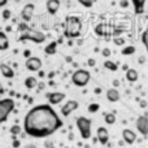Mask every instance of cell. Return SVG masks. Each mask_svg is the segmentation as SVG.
I'll return each instance as SVG.
<instances>
[{
	"label": "cell",
	"instance_id": "obj_1",
	"mask_svg": "<svg viewBox=\"0 0 148 148\" xmlns=\"http://www.w3.org/2000/svg\"><path fill=\"white\" fill-rule=\"evenodd\" d=\"M62 120L49 104L31 108L23 118V131L31 138L42 139L62 127Z\"/></svg>",
	"mask_w": 148,
	"mask_h": 148
},
{
	"label": "cell",
	"instance_id": "obj_2",
	"mask_svg": "<svg viewBox=\"0 0 148 148\" xmlns=\"http://www.w3.org/2000/svg\"><path fill=\"white\" fill-rule=\"evenodd\" d=\"M82 33V21L75 16H68L65 18V30L64 35L66 38H78Z\"/></svg>",
	"mask_w": 148,
	"mask_h": 148
},
{
	"label": "cell",
	"instance_id": "obj_3",
	"mask_svg": "<svg viewBox=\"0 0 148 148\" xmlns=\"http://www.w3.org/2000/svg\"><path fill=\"white\" fill-rule=\"evenodd\" d=\"M20 40H30L33 43H43L46 40V34L43 31H39L36 29H31V27H27L23 33H21L20 35Z\"/></svg>",
	"mask_w": 148,
	"mask_h": 148
},
{
	"label": "cell",
	"instance_id": "obj_4",
	"mask_svg": "<svg viewBox=\"0 0 148 148\" xmlns=\"http://www.w3.org/2000/svg\"><path fill=\"white\" fill-rule=\"evenodd\" d=\"M14 100L7 97V99H0V125L7 122L9 116L14 110Z\"/></svg>",
	"mask_w": 148,
	"mask_h": 148
},
{
	"label": "cell",
	"instance_id": "obj_5",
	"mask_svg": "<svg viewBox=\"0 0 148 148\" xmlns=\"http://www.w3.org/2000/svg\"><path fill=\"white\" fill-rule=\"evenodd\" d=\"M75 125H77V129H78L79 134H81L82 139H90L91 138V120L87 117H81L77 118L75 121Z\"/></svg>",
	"mask_w": 148,
	"mask_h": 148
},
{
	"label": "cell",
	"instance_id": "obj_6",
	"mask_svg": "<svg viewBox=\"0 0 148 148\" xmlns=\"http://www.w3.org/2000/svg\"><path fill=\"white\" fill-rule=\"evenodd\" d=\"M91 79V73L86 69H78L72 74V82L77 87H84Z\"/></svg>",
	"mask_w": 148,
	"mask_h": 148
},
{
	"label": "cell",
	"instance_id": "obj_7",
	"mask_svg": "<svg viewBox=\"0 0 148 148\" xmlns=\"http://www.w3.org/2000/svg\"><path fill=\"white\" fill-rule=\"evenodd\" d=\"M42 65H43L42 60L39 59V57H36V56L29 57V59L26 60V62H25L26 69L30 70V72H39V70L42 69Z\"/></svg>",
	"mask_w": 148,
	"mask_h": 148
},
{
	"label": "cell",
	"instance_id": "obj_8",
	"mask_svg": "<svg viewBox=\"0 0 148 148\" xmlns=\"http://www.w3.org/2000/svg\"><path fill=\"white\" fill-rule=\"evenodd\" d=\"M78 107H79L78 101H75V100H68V101L61 107V110H60V112H61V114L64 116V117H68V116L72 114L75 109H78Z\"/></svg>",
	"mask_w": 148,
	"mask_h": 148
},
{
	"label": "cell",
	"instance_id": "obj_9",
	"mask_svg": "<svg viewBox=\"0 0 148 148\" xmlns=\"http://www.w3.org/2000/svg\"><path fill=\"white\" fill-rule=\"evenodd\" d=\"M136 130L142 134V135H148V117L147 116H139L136 120Z\"/></svg>",
	"mask_w": 148,
	"mask_h": 148
},
{
	"label": "cell",
	"instance_id": "obj_10",
	"mask_svg": "<svg viewBox=\"0 0 148 148\" xmlns=\"http://www.w3.org/2000/svg\"><path fill=\"white\" fill-rule=\"evenodd\" d=\"M46 96H47V99H48V103H49V105H51V107H52V105L60 104V103L65 99V94H64V92H59V91L48 92Z\"/></svg>",
	"mask_w": 148,
	"mask_h": 148
},
{
	"label": "cell",
	"instance_id": "obj_11",
	"mask_svg": "<svg viewBox=\"0 0 148 148\" xmlns=\"http://www.w3.org/2000/svg\"><path fill=\"white\" fill-rule=\"evenodd\" d=\"M34 10H35V5H34L33 3H29V4H26L25 7L22 8V10H21V17H22L25 23H27L29 21L31 20Z\"/></svg>",
	"mask_w": 148,
	"mask_h": 148
},
{
	"label": "cell",
	"instance_id": "obj_12",
	"mask_svg": "<svg viewBox=\"0 0 148 148\" xmlns=\"http://www.w3.org/2000/svg\"><path fill=\"white\" fill-rule=\"evenodd\" d=\"M122 139H123V142H125L126 144H129V146L134 144L136 142V134H135V131H133L131 129H123V131H122Z\"/></svg>",
	"mask_w": 148,
	"mask_h": 148
},
{
	"label": "cell",
	"instance_id": "obj_13",
	"mask_svg": "<svg viewBox=\"0 0 148 148\" xmlns=\"http://www.w3.org/2000/svg\"><path fill=\"white\" fill-rule=\"evenodd\" d=\"M96 136H97V140L100 142V144H107L109 142V133L108 130L104 127V126H100L97 127V131H96Z\"/></svg>",
	"mask_w": 148,
	"mask_h": 148
},
{
	"label": "cell",
	"instance_id": "obj_14",
	"mask_svg": "<svg viewBox=\"0 0 148 148\" xmlns=\"http://www.w3.org/2000/svg\"><path fill=\"white\" fill-rule=\"evenodd\" d=\"M60 5H61L60 0H48V1L46 3L47 12H48L49 14H56L59 8H60Z\"/></svg>",
	"mask_w": 148,
	"mask_h": 148
},
{
	"label": "cell",
	"instance_id": "obj_15",
	"mask_svg": "<svg viewBox=\"0 0 148 148\" xmlns=\"http://www.w3.org/2000/svg\"><path fill=\"white\" fill-rule=\"evenodd\" d=\"M0 73L3 74V77H5L8 79H12L14 77V70L8 64H0Z\"/></svg>",
	"mask_w": 148,
	"mask_h": 148
},
{
	"label": "cell",
	"instance_id": "obj_16",
	"mask_svg": "<svg viewBox=\"0 0 148 148\" xmlns=\"http://www.w3.org/2000/svg\"><path fill=\"white\" fill-rule=\"evenodd\" d=\"M120 92H118V90L117 88H109L107 91V99H108V101H110V103H116V101H118L120 100Z\"/></svg>",
	"mask_w": 148,
	"mask_h": 148
},
{
	"label": "cell",
	"instance_id": "obj_17",
	"mask_svg": "<svg viewBox=\"0 0 148 148\" xmlns=\"http://www.w3.org/2000/svg\"><path fill=\"white\" fill-rule=\"evenodd\" d=\"M9 48V39L4 31H0V51H5Z\"/></svg>",
	"mask_w": 148,
	"mask_h": 148
},
{
	"label": "cell",
	"instance_id": "obj_18",
	"mask_svg": "<svg viewBox=\"0 0 148 148\" xmlns=\"http://www.w3.org/2000/svg\"><path fill=\"white\" fill-rule=\"evenodd\" d=\"M36 86H38V79H36L35 77L30 75L25 79V87L27 90H33V88H35Z\"/></svg>",
	"mask_w": 148,
	"mask_h": 148
},
{
	"label": "cell",
	"instance_id": "obj_19",
	"mask_svg": "<svg viewBox=\"0 0 148 148\" xmlns=\"http://www.w3.org/2000/svg\"><path fill=\"white\" fill-rule=\"evenodd\" d=\"M139 78V74L135 69H127L126 70V79L129 82H136Z\"/></svg>",
	"mask_w": 148,
	"mask_h": 148
},
{
	"label": "cell",
	"instance_id": "obj_20",
	"mask_svg": "<svg viewBox=\"0 0 148 148\" xmlns=\"http://www.w3.org/2000/svg\"><path fill=\"white\" fill-rule=\"evenodd\" d=\"M56 49H57V42H51V43H48L46 46L44 52L47 55H55L56 53Z\"/></svg>",
	"mask_w": 148,
	"mask_h": 148
},
{
	"label": "cell",
	"instance_id": "obj_21",
	"mask_svg": "<svg viewBox=\"0 0 148 148\" xmlns=\"http://www.w3.org/2000/svg\"><path fill=\"white\" fill-rule=\"evenodd\" d=\"M134 7H135V13L136 14H142L144 12V5H146V1H138V0H134L133 1Z\"/></svg>",
	"mask_w": 148,
	"mask_h": 148
},
{
	"label": "cell",
	"instance_id": "obj_22",
	"mask_svg": "<svg viewBox=\"0 0 148 148\" xmlns=\"http://www.w3.org/2000/svg\"><path fill=\"white\" fill-rule=\"evenodd\" d=\"M104 68L108 69V70H110V72H117V69H118L117 64H116L114 61H112V60H105Z\"/></svg>",
	"mask_w": 148,
	"mask_h": 148
},
{
	"label": "cell",
	"instance_id": "obj_23",
	"mask_svg": "<svg viewBox=\"0 0 148 148\" xmlns=\"http://www.w3.org/2000/svg\"><path fill=\"white\" fill-rule=\"evenodd\" d=\"M104 121L107 125H113L116 122V114L114 113H105L104 114Z\"/></svg>",
	"mask_w": 148,
	"mask_h": 148
},
{
	"label": "cell",
	"instance_id": "obj_24",
	"mask_svg": "<svg viewBox=\"0 0 148 148\" xmlns=\"http://www.w3.org/2000/svg\"><path fill=\"white\" fill-rule=\"evenodd\" d=\"M21 130H22V129H21L20 125H13L12 127L9 129V133L13 135V139H16V136H17V135H20Z\"/></svg>",
	"mask_w": 148,
	"mask_h": 148
},
{
	"label": "cell",
	"instance_id": "obj_25",
	"mask_svg": "<svg viewBox=\"0 0 148 148\" xmlns=\"http://www.w3.org/2000/svg\"><path fill=\"white\" fill-rule=\"evenodd\" d=\"M135 47L134 46H129V47H125V48L121 51V53L123 55V56H130V55H133L134 52H135Z\"/></svg>",
	"mask_w": 148,
	"mask_h": 148
},
{
	"label": "cell",
	"instance_id": "obj_26",
	"mask_svg": "<svg viewBox=\"0 0 148 148\" xmlns=\"http://www.w3.org/2000/svg\"><path fill=\"white\" fill-rule=\"evenodd\" d=\"M142 42H143L144 47H146L147 52H148V29L143 31V34H142Z\"/></svg>",
	"mask_w": 148,
	"mask_h": 148
},
{
	"label": "cell",
	"instance_id": "obj_27",
	"mask_svg": "<svg viewBox=\"0 0 148 148\" xmlns=\"http://www.w3.org/2000/svg\"><path fill=\"white\" fill-rule=\"evenodd\" d=\"M104 23H99V25L95 27V34L96 35H99V36H101V35H104Z\"/></svg>",
	"mask_w": 148,
	"mask_h": 148
},
{
	"label": "cell",
	"instance_id": "obj_28",
	"mask_svg": "<svg viewBox=\"0 0 148 148\" xmlns=\"http://www.w3.org/2000/svg\"><path fill=\"white\" fill-rule=\"evenodd\" d=\"M10 17H12V12H10L9 9H4V10H3V18H4V20H9Z\"/></svg>",
	"mask_w": 148,
	"mask_h": 148
},
{
	"label": "cell",
	"instance_id": "obj_29",
	"mask_svg": "<svg viewBox=\"0 0 148 148\" xmlns=\"http://www.w3.org/2000/svg\"><path fill=\"white\" fill-rule=\"evenodd\" d=\"M99 104H95V103H94V104H91V105H90V107H88V110H90V112H91V113H94V112H96V110H99Z\"/></svg>",
	"mask_w": 148,
	"mask_h": 148
},
{
	"label": "cell",
	"instance_id": "obj_30",
	"mask_svg": "<svg viewBox=\"0 0 148 148\" xmlns=\"http://www.w3.org/2000/svg\"><path fill=\"white\" fill-rule=\"evenodd\" d=\"M103 56H105V57H109V56H110V49H109V48H105V49H103Z\"/></svg>",
	"mask_w": 148,
	"mask_h": 148
},
{
	"label": "cell",
	"instance_id": "obj_31",
	"mask_svg": "<svg viewBox=\"0 0 148 148\" xmlns=\"http://www.w3.org/2000/svg\"><path fill=\"white\" fill-rule=\"evenodd\" d=\"M23 56L26 57V60H27L29 57H31V51L30 49H25V51H23Z\"/></svg>",
	"mask_w": 148,
	"mask_h": 148
},
{
	"label": "cell",
	"instance_id": "obj_32",
	"mask_svg": "<svg viewBox=\"0 0 148 148\" xmlns=\"http://www.w3.org/2000/svg\"><path fill=\"white\" fill-rule=\"evenodd\" d=\"M114 43L117 44V46H121V44H123V39L122 38H116L114 39Z\"/></svg>",
	"mask_w": 148,
	"mask_h": 148
},
{
	"label": "cell",
	"instance_id": "obj_33",
	"mask_svg": "<svg viewBox=\"0 0 148 148\" xmlns=\"http://www.w3.org/2000/svg\"><path fill=\"white\" fill-rule=\"evenodd\" d=\"M20 146H21V142L17 140V139H14V140H13V148H18Z\"/></svg>",
	"mask_w": 148,
	"mask_h": 148
},
{
	"label": "cell",
	"instance_id": "obj_34",
	"mask_svg": "<svg viewBox=\"0 0 148 148\" xmlns=\"http://www.w3.org/2000/svg\"><path fill=\"white\" fill-rule=\"evenodd\" d=\"M95 62H96V61H95L94 59H88V60H87V64H88V66H95Z\"/></svg>",
	"mask_w": 148,
	"mask_h": 148
},
{
	"label": "cell",
	"instance_id": "obj_35",
	"mask_svg": "<svg viewBox=\"0 0 148 148\" xmlns=\"http://www.w3.org/2000/svg\"><path fill=\"white\" fill-rule=\"evenodd\" d=\"M82 5H84V7H92V3L91 1H88V3H86V1H79Z\"/></svg>",
	"mask_w": 148,
	"mask_h": 148
},
{
	"label": "cell",
	"instance_id": "obj_36",
	"mask_svg": "<svg viewBox=\"0 0 148 148\" xmlns=\"http://www.w3.org/2000/svg\"><path fill=\"white\" fill-rule=\"evenodd\" d=\"M4 92H5V88H4V86L1 84V82H0V95H4Z\"/></svg>",
	"mask_w": 148,
	"mask_h": 148
},
{
	"label": "cell",
	"instance_id": "obj_37",
	"mask_svg": "<svg viewBox=\"0 0 148 148\" xmlns=\"http://www.w3.org/2000/svg\"><path fill=\"white\" fill-rule=\"evenodd\" d=\"M7 4H8L7 0H0V8H1V7H5Z\"/></svg>",
	"mask_w": 148,
	"mask_h": 148
},
{
	"label": "cell",
	"instance_id": "obj_38",
	"mask_svg": "<svg viewBox=\"0 0 148 148\" xmlns=\"http://www.w3.org/2000/svg\"><path fill=\"white\" fill-rule=\"evenodd\" d=\"M127 4H129L127 1H121V7H126Z\"/></svg>",
	"mask_w": 148,
	"mask_h": 148
},
{
	"label": "cell",
	"instance_id": "obj_39",
	"mask_svg": "<svg viewBox=\"0 0 148 148\" xmlns=\"http://www.w3.org/2000/svg\"><path fill=\"white\" fill-rule=\"evenodd\" d=\"M113 84H114V86H118V84H120V82H118L117 79H114V81H113Z\"/></svg>",
	"mask_w": 148,
	"mask_h": 148
},
{
	"label": "cell",
	"instance_id": "obj_40",
	"mask_svg": "<svg viewBox=\"0 0 148 148\" xmlns=\"http://www.w3.org/2000/svg\"><path fill=\"white\" fill-rule=\"evenodd\" d=\"M44 75V72H42V70H39V77H43Z\"/></svg>",
	"mask_w": 148,
	"mask_h": 148
},
{
	"label": "cell",
	"instance_id": "obj_41",
	"mask_svg": "<svg viewBox=\"0 0 148 148\" xmlns=\"http://www.w3.org/2000/svg\"><path fill=\"white\" fill-rule=\"evenodd\" d=\"M26 148H36L35 146H34V144H30V146H27V147H26Z\"/></svg>",
	"mask_w": 148,
	"mask_h": 148
}]
</instances>
